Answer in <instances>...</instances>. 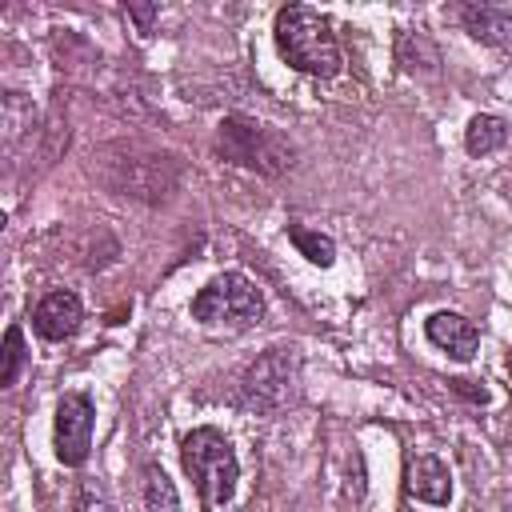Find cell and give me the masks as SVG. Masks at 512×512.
Here are the masks:
<instances>
[{"label": "cell", "instance_id": "1", "mask_svg": "<svg viewBox=\"0 0 512 512\" xmlns=\"http://www.w3.org/2000/svg\"><path fill=\"white\" fill-rule=\"evenodd\" d=\"M272 32H276V48H280L284 64L296 72L316 76V80H332L344 68V52H340V40L332 32V20L320 8L284 4L276 12Z\"/></svg>", "mask_w": 512, "mask_h": 512}, {"label": "cell", "instance_id": "2", "mask_svg": "<svg viewBox=\"0 0 512 512\" xmlns=\"http://www.w3.org/2000/svg\"><path fill=\"white\" fill-rule=\"evenodd\" d=\"M180 464L188 472V480L196 484L200 500L208 508H220L236 496V480H240V460L228 444L224 432L216 428H192L180 440Z\"/></svg>", "mask_w": 512, "mask_h": 512}, {"label": "cell", "instance_id": "3", "mask_svg": "<svg viewBox=\"0 0 512 512\" xmlns=\"http://www.w3.org/2000/svg\"><path fill=\"white\" fill-rule=\"evenodd\" d=\"M216 152L236 164V168H248V172H260V176H276L292 164V148L280 132L256 124V120H244V116H228L220 120V132H216Z\"/></svg>", "mask_w": 512, "mask_h": 512}, {"label": "cell", "instance_id": "4", "mask_svg": "<svg viewBox=\"0 0 512 512\" xmlns=\"http://www.w3.org/2000/svg\"><path fill=\"white\" fill-rule=\"evenodd\" d=\"M264 316V296L244 272H220L192 296V320L208 328H252Z\"/></svg>", "mask_w": 512, "mask_h": 512}, {"label": "cell", "instance_id": "5", "mask_svg": "<svg viewBox=\"0 0 512 512\" xmlns=\"http://www.w3.org/2000/svg\"><path fill=\"white\" fill-rule=\"evenodd\" d=\"M296 380H300L296 348H268L248 364L240 380V404L252 412H280L296 396Z\"/></svg>", "mask_w": 512, "mask_h": 512}, {"label": "cell", "instance_id": "6", "mask_svg": "<svg viewBox=\"0 0 512 512\" xmlns=\"http://www.w3.org/2000/svg\"><path fill=\"white\" fill-rule=\"evenodd\" d=\"M92 428H96L92 396L88 392H64L56 404V432H52L56 460L68 468H80L88 460V448H92Z\"/></svg>", "mask_w": 512, "mask_h": 512}, {"label": "cell", "instance_id": "7", "mask_svg": "<svg viewBox=\"0 0 512 512\" xmlns=\"http://www.w3.org/2000/svg\"><path fill=\"white\" fill-rule=\"evenodd\" d=\"M80 320H84V304H80V296L72 288H52L32 308V332L40 340H48V344L72 340L80 332Z\"/></svg>", "mask_w": 512, "mask_h": 512}, {"label": "cell", "instance_id": "8", "mask_svg": "<svg viewBox=\"0 0 512 512\" xmlns=\"http://www.w3.org/2000/svg\"><path fill=\"white\" fill-rule=\"evenodd\" d=\"M424 332L452 360H472L480 352V328L468 316H460V312H432L428 324H424Z\"/></svg>", "mask_w": 512, "mask_h": 512}, {"label": "cell", "instance_id": "9", "mask_svg": "<svg viewBox=\"0 0 512 512\" xmlns=\"http://www.w3.org/2000/svg\"><path fill=\"white\" fill-rule=\"evenodd\" d=\"M408 496H416L420 504H448L452 500V472L440 456H412L408 464Z\"/></svg>", "mask_w": 512, "mask_h": 512}, {"label": "cell", "instance_id": "10", "mask_svg": "<svg viewBox=\"0 0 512 512\" xmlns=\"http://www.w3.org/2000/svg\"><path fill=\"white\" fill-rule=\"evenodd\" d=\"M460 20H464L468 36H476L484 44H500L512 36V8H500V4H464Z\"/></svg>", "mask_w": 512, "mask_h": 512}, {"label": "cell", "instance_id": "11", "mask_svg": "<svg viewBox=\"0 0 512 512\" xmlns=\"http://www.w3.org/2000/svg\"><path fill=\"white\" fill-rule=\"evenodd\" d=\"M508 144V120L504 116H492V112H480L468 120L464 128V148L468 156H492L496 148Z\"/></svg>", "mask_w": 512, "mask_h": 512}, {"label": "cell", "instance_id": "12", "mask_svg": "<svg viewBox=\"0 0 512 512\" xmlns=\"http://www.w3.org/2000/svg\"><path fill=\"white\" fill-rule=\"evenodd\" d=\"M140 500H144V512H180V492H176V484L168 480V472L160 464L144 468Z\"/></svg>", "mask_w": 512, "mask_h": 512}, {"label": "cell", "instance_id": "13", "mask_svg": "<svg viewBox=\"0 0 512 512\" xmlns=\"http://www.w3.org/2000/svg\"><path fill=\"white\" fill-rule=\"evenodd\" d=\"M396 60H400L408 72H424V76H432L436 64H440V52H436L424 36H416V32H400V40H396Z\"/></svg>", "mask_w": 512, "mask_h": 512}, {"label": "cell", "instance_id": "14", "mask_svg": "<svg viewBox=\"0 0 512 512\" xmlns=\"http://www.w3.org/2000/svg\"><path fill=\"white\" fill-rule=\"evenodd\" d=\"M288 240L300 248V256H304L308 264H320V268H328V264L336 260V244H332V236H324V232H316V228H304V224H288Z\"/></svg>", "mask_w": 512, "mask_h": 512}, {"label": "cell", "instance_id": "15", "mask_svg": "<svg viewBox=\"0 0 512 512\" xmlns=\"http://www.w3.org/2000/svg\"><path fill=\"white\" fill-rule=\"evenodd\" d=\"M20 368H24V332H20V324H12V328L4 332V368H0V384L12 388L16 376H20Z\"/></svg>", "mask_w": 512, "mask_h": 512}, {"label": "cell", "instance_id": "16", "mask_svg": "<svg viewBox=\"0 0 512 512\" xmlns=\"http://www.w3.org/2000/svg\"><path fill=\"white\" fill-rule=\"evenodd\" d=\"M72 512H116V504L108 500V492H104L96 480H84V484H80V492H76Z\"/></svg>", "mask_w": 512, "mask_h": 512}, {"label": "cell", "instance_id": "17", "mask_svg": "<svg viewBox=\"0 0 512 512\" xmlns=\"http://www.w3.org/2000/svg\"><path fill=\"white\" fill-rule=\"evenodd\" d=\"M128 16L140 24V32H152V20L160 16V4H128Z\"/></svg>", "mask_w": 512, "mask_h": 512}]
</instances>
